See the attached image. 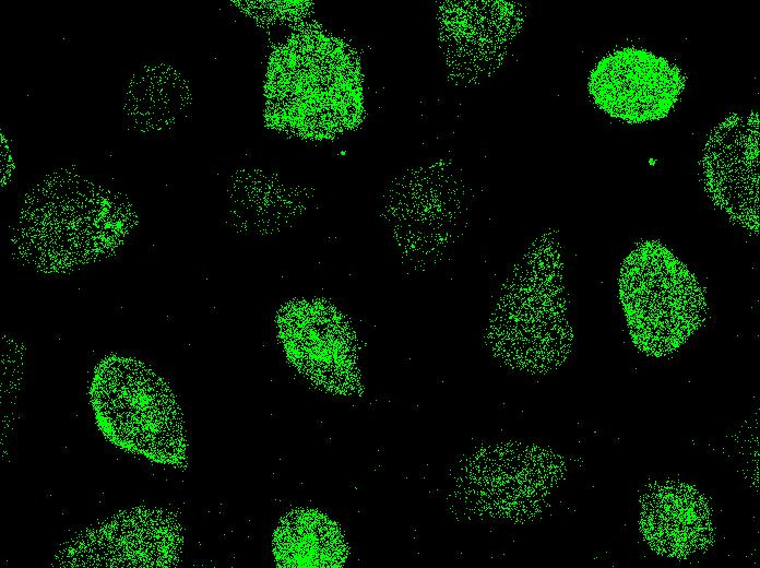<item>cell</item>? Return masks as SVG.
Segmentation results:
<instances>
[{"instance_id": "obj_1", "label": "cell", "mask_w": 760, "mask_h": 568, "mask_svg": "<svg viewBox=\"0 0 760 568\" xmlns=\"http://www.w3.org/2000/svg\"><path fill=\"white\" fill-rule=\"evenodd\" d=\"M266 111L276 128L309 138H329L359 116L361 87L347 51L323 34L288 40L272 59Z\"/></svg>"}, {"instance_id": "obj_2", "label": "cell", "mask_w": 760, "mask_h": 568, "mask_svg": "<svg viewBox=\"0 0 760 568\" xmlns=\"http://www.w3.org/2000/svg\"><path fill=\"white\" fill-rule=\"evenodd\" d=\"M619 297L634 345L651 356L672 354L701 326L702 288L664 245L641 242L622 263Z\"/></svg>"}, {"instance_id": "obj_3", "label": "cell", "mask_w": 760, "mask_h": 568, "mask_svg": "<svg viewBox=\"0 0 760 568\" xmlns=\"http://www.w3.org/2000/svg\"><path fill=\"white\" fill-rule=\"evenodd\" d=\"M92 401L102 429L120 447L158 462L182 458L177 404L165 382L140 362L106 359L95 374Z\"/></svg>"}, {"instance_id": "obj_4", "label": "cell", "mask_w": 760, "mask_h": 568, "mask_svg": "<svg viewBox=\"0 0 760 568\" xmlns=\"http://www.w3.org/2000/svg\"><path fill=\"white\" fill-rule=\"evenodd\" d=\"M686 87L681 69L646 49L626 47L604 56L590 72L595 105L611 118L643 123L665 118Z\"/></svg>"}, {"instance_id": "obj_5", "label": "cell", "mask_w": 760, "mask_h": 568, "mask_svg": "<svg viewBox=\"0 0 760 568\" xmlns=\"http://www.w3.org/2000/svg\"><path fill=\"white\" fill-rule=\"evenodd\" d=\"M759 116L733 114L708 135L700 159L705 191L735 224L759 230Z\"/></svg>"}, {"instance_id": "obj_6", "label": "cell", "mask_w": 760, "mask_h": 568, "mask_svg": "<svg viewBox=\"0 0 760 568\" xmlns=\"http://www.w3.org/2000/svg\"><path fill=\"white\" fill-rule=\"evenodd\" d=\"M711 511L696 487L676 481L660 482L650 486L641 499L640 531L656 554L687 558L711 546Z\"/></svg>"}, {"instance_id": "obj_7", "label": "cell", "mask_w": 760, "mask_h": 568, "mask_svg": "<svg viewBox=\"0 0 760 568\" xmlns=\"http://www.w3.org/2000/svg\"><path fill=\"white\" fill-rule=\"evenodd\" d=\"M274 554L282 567H337L344 557L337 528L313 510L293 511L277 526Z\"/></svg>"}, {"instance_id": "obj_8", "label": "cell", "mask_w": 760, "mask_h": 568, "mask_svg": "<svg viewBox=\"0 0 760 568\" xmlns=\"http://www.w3.org/2000/svg\"><path fill=\"white\" fill-rule=\"evenodd\" d=\"M324 319H296L284 328L289 353L302 369L319 381L330 382L339 371L337 338Z\"/></svg>"}]
</instances>
